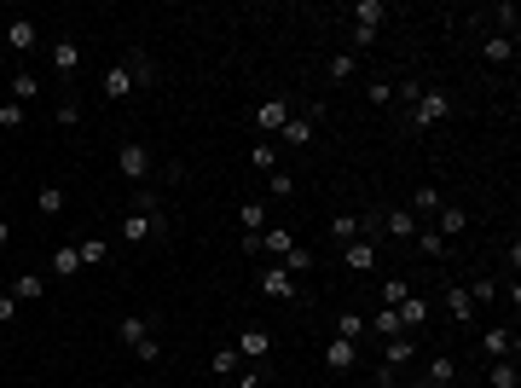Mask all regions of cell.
<instances>
[{
    "label": "cell",
    "instance_id": "obj_53",
    "mask_svg": "<svg viewBox=\"0 0 521 388\" xmlns=\"http://www.w3.org/2000/svg\"><path fill=\"white\" fill-rule=\"evenodd\" d=\"M0 198H6V180H0Z\"/></svg>",
    "mask_w": 521,
    "mask_h": 388
},
{
    "label": "cell",
    "instance_id": "obj_17",
    "mask_svg": "<svg viewBox=\"0 0 521 388\" xmlns=\"http://www.w3.org/2000/svg\"><path fill=\"white\" fill-rule=\"evenodd\" d=\"M354 366H359V342H342V336H330V342H325V371H330V377H347Z\"/></svg>",
    "mask_w": 521,
    "mask_h": 388
},
{
    "label": "cell",
    "instance_id": "obj_40",
    "mask_svg": "<svg viewBox=\"0 0 521 388\" xmlns=\"http://www.w3.org/2000/svg\"><path fill=\"white\" fill-rule=\"evenodd\" d=\"M354 23H371V30H382V18H389V6L382 0H354V12H347Z\"/></svg>",
    "mask_w": 521,
    "mask_h": 388
},
{
    "label": "cell",
    "instance_id": "obj_31",
    "mask_svg": "<svg viewBox=\"0 0 521 388\" xmlns=\"http://www.w3.org/2000/svg\"><path fill=\"white\" fill-rule=\"evenodd\" d=\"M446 209V198H440V186H417L412 191V215L423 221V215H440Z\"/></svg>",
    "mask_w": 521,
    "mask_h": 388
},
{
    "label": "cell",
    "instance_id": "obj_52",
    "mask_svg": "<svg viewBox=\"0 0 521 388\" xmlns=\"http://www.w3.org/2000/svg\"><path fill=\"white\" fill-rule=\"evenodd\" d=\"M412 388H434V383H429V377H423V383H412Z\"/></svg>",
    "mask_w": 521,
    "mask_h": 388
},
{
    "label": "cell",
    "instance_id": "obj_13",
    "mask_svg": "<svg viewBox=\"0 0 521 388\" xmlns=\"http://www.w3.org/2000/svg\"><path fill=\"white\" fill-rule=\"evenodd\" d=\"M35 46H41V23H35V18H12V23H6V53L30 58Z\"/></svg>",
    "mask_w": 521,
    "mask_h": 388
},
{
    "label": "cell",
    "instance_id": "obj_49",
    "mask_svg": "<svg viewBox=\"0 0 521 388\" xmlns=\"http://www.w3.org/2000/svg\"><path fill=\"white\" fill-rule=\"evenodd\" d=\"M12 319H18V296H12V290H0V331H6Z\"/></svg>",
    "mask_w": 521,
    "mask_h": 388
},
{
    "label": "cell",
    "instance_id": "obj_22",
    "mask_svg": "<svg viewBox=\"0 0 521 388\" xmlns=\"http://www.w3.org/2000/svg\"><path fill=\"white\" fill-rule=\"evenodd\" d=\"M122 64H128V76H133V93L157 81V58H151V53H140V46H128V53H122Z\"/></svg>",
    "mask_w": 521,
    "mask_h": 388
},
{
    "label": "cell",
    "instance_id": "obj_14",
    "mask_svg": "<svg viewBox=\"0 0 521 388\" xmlns=\"http://www.w3.org/2000/svg\"><path fill=\"white\" fill-rule=\"evenodd\" d=\"M290 249H295V232H290V226H278V221L255 238V256H267V261H284Z\"/></svg>",
    "mask_w": 521,
    "mask_h": 388
},
{
    "label": "cell",
    "instance_id": "obj_21",
    "mask_svg": "<svg viewBox=\"0 0 521 388\" xmlns=\"http://www.w3.org/2000/svg\"><path fill=\"white\" fill-rule=\"evenodd\" d=\"M412 359H417V336H389V342H382V366H389V371H406V366H412Z\"/></svg>",
    "mask_w": 521,
    "mask_h": 388
},
{
    "label": "cell",
    "instance_id": "obj_20",
    "mask_svg": "<svg viewBox=\"0 0 521 388\" xmlns=\"http://www.w3.org/2000/svg\"><path fill=\"white\" fill-rule=\"evenodd\" d=\"M238 226H243L250 238H260V232H267V226H272L267 198H243V203H238Z\"/></svg>",
    "mask_w": 521,
    "mask_h": 388
},
{
    "label": "cell",
    "instance_id": "obj_36",
    "mask_svg": "<svg viewBox=\"0 0 521 388\" xmlns=\"http://www.w3.org/2000/svg\"><path fill=\"white\" fill-rule=\"evenodd\" d=\"M250 168L272 174V168H278V139H255V145H250Z\"/></svg>",
    "mask_w": 521,
    "mask_h": 388
},
{
    "label": "cell",
    "instance_id": "obj_30",
    "mask_svg": "<svg viewBox=\"0 0 521 388\" xmlns=\"http://www.w3.org/2000/svg\"><path fill=\"white\" fill-rule=\"evenodd\" d=\"M487 388H521V366H516V359H492V366H487Z\"/></svg>",
    "mask_w": 521,
    "mask_h": 388
},
{
    "label": "cell",
    "instance_id": "obj_19",
    "mask_svg": "<svg viewBox=\"0 0 521 388\" xmlns=\"http://www.w3.org/2000/svg\"><path fill=\"white\" fill-rule=\"evenodd\" d=\"M354 238H371V215H354V209H347V215H337V221H330V244H354Z\"/></svg>",
    "mask_w": 521,
    "mask_h": 388
},
{
    "label": "cell",
    "instance_id": "obj_18",
    "mask_svg": "<svg viewBox=\"0 0 521 388\" xmlns=\"http://www.w3.org/2000/svg\"><path fill=\"white\" fill-rule=\"evenodd\" d=\"M98 93H105V105H122V99H133V76H128V64H110L105 70V81H98Z\"/></svg>",
    "mask_w": 521,
    "mask_h": 388
},
{
    "label": "cell",
    "instance_id": "obj_1",
    "mask_svg": "<svg viewBox=\"0 0 521 388\" xmlns=\"http://www.w3.org/2000/svg\"><path fill=\"white\" fill-rule=\"evenodd\" d=\"M122 244H168V209H163V198L157 191H140V209H128L122 215Z\"/></svg>",
    "mask_w": 521,
    "mask_h": 388
},
{
    "label": "cell",
    "instance_id": "obj_43",
    "mask_svg": "<svg viewBox=\"0 0 521 388\" xmlns=\"http://www.w3.org/2000/svg\"><path fill=\"white\" fill-rule=\"evenodd\" d=\"M278 266H284L290 278H307V273H313V249H302V244H295V249H290V256H284Z\"/></svg>",
    "mask_w": 521,
    "mask_h": 388
},
{
    "label": "cell",
    "instance_id": "obj_16",
    "mask_svg": "<svg viewBox=\"0 0 521 388\" xmlns=\"http://www.w3.org/2000/svg\"><path fill=\"white\" fill-rule=\"evenodd\" d=\"M342 266H347L354 278L377 273V244H371V238H354V244H342Z\"/></svg>",
    "mask_w": 521,
    "mask_h": 388
},
{
    "label": "cell",
    "instance_id": "obj_41",
    "mask_svg": "<svg viewBox=\"0 0 521 388\" xmlns=\"http://www.w3.org/2000/svg\"><path fill=\"white\" fill-rule=\"evenodd\" d=\"M406 296H412V284H406V278H382V284H377V308H400Z\"/></svg>",
    "mask_w": 521,
    "mask_h": 388
},
{
    "label": "cell",
    "instance_id": "obj_5",
    "mask_svg": "<svg viewBox=\"0 0 521 388\" xmlns=\"http://www.w3.org/2000/svg\"><path fill=\"white\" fill-rule=\"evenodd\" d=\"M290 111H295V105L284 99V93H272V99L250 105V128H255V139H278L284 122H290Z\"/></svg>",
    "mask_w": 521,
    "mask_h": 388
},
{
    "label": "cell",
    "instance_id": "obj_37",
    "mask_svg": "<svg viewBox=\"0 0 521 388\" xmlns=\"http://www.w3.org/2000/svg\"><path fill=\"white\" fill-rule=\"evenodd\" d=\"M337 336H342V342H359V336H365V313H359V308H342L337 313Z\"/></svg>",
    "mask_w": 521,
    "mask_h": 388
},
{
    "label": "cell",
    "instance_id": "obj_24",
    "mask_svg": "<svg viewBox=\"0 0 521 388\" xmlns=\"http://www.w3.org/2000/svg\"><path fill=\"white\" fill-rule=\"evenodd\" d=\"M487 18L499 23V30H492V35H504V41H521V12H516V0H499V6H492Z\"/></svg>",
    "mask_w": 521,
    "mask_h": 388
},
{
    "label": "cell",
    "instance_id": "obj_50",
    "mask_svg": "<svg viewBox=\"0 0 521 388\" xmlns=\"http://www.w3.org/2000/svg\"><path fill=\"white\" fill-rule=\"evenodd\" d=\"M504 266H510V278L521 273V238H510V249H504Z\"/></svg>",
    "mask_w": 521,
    "mask_h": 388
},
{
    "label": "cell",
    "instance_id": "obj_10",
    "mask_svg": "<svg viewBox=\"0 0 521 388\" xmlns=\"http://www.w3.org/2000/svg\"><path fill=\"white\" fill-rule=\"evenodd\" d=\"M521 354V336L510 331V325H487V331H481V359H516Z\"/></svg>",
    "mask_w": 521,
    "mask_h": 388
},
{
    "label": "cell",
    "instance_id": "obj_38",
    "mask_svg": "<svg viewBox=\"0 0 521 388\" xmlns=\"http://www.w3.org/2000/svg\"><path fill=\"white\" fill-rule=\"evenodd\" d=\"M325 70H330V81H354V76H359V58L342 46V53H330V58H325Z\"/></svg>",
    "mask_w": 521,
    "mask_h": 388
},
{
    "label": "cell",
    "instance_id": "obj_12",
    "mask_svg": "<svg viewBox=\"0 0 521 388\" xmlns=\"http://www.w3.org/2000/svg\"><path fill=\"white\" fill-rule=\"evenodd\" d=\"M377 232L389 238V244H412L417 215H412V209H382V215H377Z\"/></svg>",
    "mask_w": 521,
    "mask_h": 388
},
{
    "label": "cell",
    "instance_id": "obj_26",
    "mask_svg": "<svg viewBox=\"0 0 521 388\" xmlns=\"http://www.w3.org/2000/svg\"><path fill=\"white\" fill-rule=\"evenodd\" d=\"M423 377L434 388H452L457 383V354H429V371H423Z\"/></svg>",
    "mask_w": 521,
    "mask_h": 388
},
{
    "label": "cell",
    "instance_id": "obj_28",
    "mask_svg": "<svg viewBox=\"0 0 521 388\" xmlns=\"http://www.w3.org/2000/svg\"><path fill=\"white\" fill-rule=\"evenodd\" d=\"M12 296H18V308L23 301H47V278L41 273H18L12 278Z\"/></svg>",
    "mask_w": 521,
    "mask_h": 388
},
{
    "label": "cell",
    "instance_id": "obj_11",
    "mask_svg": "<svg viewBox=\"0 0 521 388\" xmlns=\"http://www.w3.org/2000/svg\"><path fill=\"white\" fill-rule=\"evenodd\" d=\"M394 313H400V331H406V336H423V331H429V319H434V301L412 290V296H406Z\"/></svg>",
    "mask_w": 521,
    "mask_h": 388
},
{
    "label": "cell",
    "instance_id": "obj_48",
    "mask_svg": "<svg viewBox=\"0 0 521 388\" xmlns=\"http://www.w3.org/2000/svg\"><path fill=\"white\" fill-rule=\"evenodd\" d=\"M365 99L377 105V111H389V105H394V81H371V88H365Z\"/></svg>",
    "mask_w": 521,
    "mask_h": 388
},
{
    "label": "cell",
    "instance_id": "obj_7",
    "mask_svg": "<svg viewBox=\"0 0 521 388\" xmlns=\"http://www.w3.org/2000/svg\"><path fill=\"white\" fill-rule=\"evenodd\" d=\"M255 290H260V296H272V301H307V296H302V278H290L278 261H267V266L255 273Z\"/></svg>",
    "mask_w": 521,
    "mask_h": 388
},
{
    "label": "cell",
    "instance_id": "obj_6",
    "mask_svg": "<svg viewBox=\"0 0 521 388\" xmlns=\"http://www.w3.org/2000/svg\"><path fill=\"white\" fill-rule=\"evenodd\" d=\"M151 168H157L151 145H140V139H122V145H116V174H122V180L145 186V180H151Z\"/></svg>",
    "mask_w": 521,
    "mask_h": 388
},
{
    "label": "cell",
    "instance_id": "obj_45",
    "mask_svg": "<svg viewBox=\"0 0 521 388\" xmlns=\"http://www.w3.org/2000/svg\"><path fill=\"white\" fill-rule=\"evenodd\" d=\"M23 122H30V111H23L18 99H6V105H0V128H6V133H18Z\"/></svg>",
    "mask_w": 521,
    "mask_h": 388
},
{
    "label": "cell",
    "instance_id": "obj_4",
    "mask_svg": "<svg viewBox=\"0 0 521 388\" xmlns=\"http://www.w3.org/2000/svg\"><path fill=\"white\" fill-rule=\"evenodd\" d=\"M319 122H325V105H295L290 122H284V133H278V145H284V151H307L313 133H319Z\"/></svg>",
    "mask_w": 521,
    "mask_h": 388
},
{
    "label": "cell",
    "instance_id": "obj_9",
    "mask_svg": "<svg viewBox=\"0 0 521 388\" xmlns=\"http://www.w3.org/2000/svg\"><path fill=\"white\" fill-rule=\"evenodd\" d=\"M232 348H238V359H250V366H272V331L267 325H243Z\"/></svg>",
    "mask_w": 521,
    "mask_h": 388
},
{
    "label": "cell",
    "instance_id": "obj_42",
    "mask_svg": "<svg viewBox=\"0 0 521 388\" xmlns=\"http://www.w3.org/2000/svg\"><path fill=\"white\" fill-rule=\"evenodd\" d=\"M76 256H81V266H105L110 261V244H105V238H81Z\"/></svg>",
    "mask_w": 521,
    "mask_h": 388
},
{
    "label": "cell",
    "instance_id": "obj_32",
    "mask_svg": "<svg viewBox=\"0 0 521 388\" xmlns=\"http://www.w3.org/2000/svg\"><path fill=\"white\" fill-rule=\"evenodd\" d=\"M365 331L389 342V336H400V313H394V308H377V313H371V319H365Z\"/></svg>",
    "mask_w": 521,
    "mask_h": 388
},
{
    "label": "cell",
    "instance_id": "obj_33",
    "mask_svg": "<svg viewBox=\"0 0 521 388\" xmlns=\"http://www.w3.org/2000/svg\"><path fill=\"white\" fill-rule=\"evenodd\" d=\"M481 58H487V64H516V41H504V35H487V41H481Z\"/></svg>",
    "mask_w": 521,
    "mask_h": 388
},
{
    "label": "cell",
    "instance_id": "obj_51",
    "mask_svg": "<svg viewBox=\"0 0 521 388\" xmlns=\"http://www.w3.org/2000/svg\"><path fill=\"white\" fill-rule=\"evenodd\" d=\"M0 249H12V221L0 215Z\"/></svg>",
    "mask_w": 521,
    "mask_h": 388
},
{
    "label": "cell",
    "instance_id": "obj_23",
    "mask_svg": "<svg viewBox=\"0 0 521 388\" xmlns=\"http://www.w3.org/2000/svg\"><path fill=\"white\" fill-rule=\"evenodd\" d=\"M12 99H18L23 111H30V105L41 99V76H35L30 64H18V70H12Z\"/></svg>",
    "mask_w": 521,
    "mask_h": 388
},
{
    "label": "cell",
    "instance_id": "obj_44",
    "mask_svg": "<svg viewBox=\"0 0 521 388\" xmlns=\"http://www.w3.org/2000/svg\"><path fill=\"white\" fill-rule=\"evenodd\" d=\"M53 122H58V128H76V122H81V99H76V93H64V99H58Z\"/></svg>",
    "mask_w": 521,
    "mask_h": 388
},
{
    "label": "cell",
    "instance_id": "obj_27",
    "mask_svg": "<svg viewBox=\"0 0 521 388\" xmlns=\"http://www.w3.org/2000/svg\"><path fill=\"white\" fill-rule=\"evenodd\" d=\"M434 232H440V238H457V232H469V209H457V203H446V209L434 215Z\"/></svg>",
    "mask_w": 521,
    "mask_h": 388
},
{
    "label": "cell",
    "instance_id": "obj_15",
    "mask_svg": "<svg viewBox=\"0 0 521 388\" xmlns=\"http://www.w3.org/2000/svg\"><path fill=\"white\" fill-rule=\"evenodd\" d=\"M440 308H446V319H452V325H464V331H469V325H475V301H469V290L464 284H446V296H440Z\"/></svg>",
    "mask_w": 521,
    "mask_h": 388
},
{
    "label": "cell",
    "instance_id": "obj_39",
    "mask_svg": "<svg viewBox=\"0 0 521 388\" xmlns=\"http://www.w3.org/2000/svg\"><path fill=\"white\" fill-rule=\"evenodd\" d=\"M238 366H243V359H238V348H215V354H209V371H215V377H238Z\"/></svg>",
    "mask_w": 521,
    "mask_h": 388
},
{
    "label": "cell",
    "instance_id": "obj_29",
    "mask_svg": "<svg viewBox=\"0 0 521 388\" xmlns=\"http://www.w3.org/2000/svg\"><path fill=\"white\" fill-rule=\"evenodd\" d=\"M35 209H41V215H47V221H58V215H64V209H70V198H64V186H41V191H35Z\"/></svg>",
    "mask_w": 521,
    "mask_h": 388
},
{
    "label": "cell",
    "instance_id": "obj_8",
    "mask_svg": "<svg viewBox=\"0 0 521 388\" xmlns=\"http://www.w3.org/2000/svg\"><path fill=\"white\" fill-rule=\"evenodd\" d=\"M47 58H53V76L58 81H70V76H76V70H81V35H53V46H47Z\"/></svg>",
    "mask_w": 521,
    "mask_h": 388
},
{
    "label": "cell",
    "instance_id": "obj_46",
    "mask_svg": "<svg viewBox=\"0 0 521 388\" xmlns=\"http://www.w3.org/2000/svg\"><path fill=\"white\" fill-rule=\"evenodd\" d=\"M469 301H475V308L499 301V278H475V284H469Z\"/></svg>",
    "mask_w": 521,
    "mask_h": 388
},
{
    "label": "cell",
    "instance_id": "obj_25",
    "mask_svg": "<svg viewBox=\"0 0 521 388\" xmlns=\"http://www.w3.org/2000/svg\"><path fill=\"white\" fill-rule=\"evenodd\" d=\"M47 273H53V278H76V273H81V256H76V244H58L53 256H47Z\"/></svg>",
    "mask_w": 521,
    "mask_h": 388
},
{
    "label": "cell",
    "instance_id": "obj_3",
    "mask_svg": "<svg viewBox=\"0 0 521 388\" xmlns=\"http://www.w3.org/2000/svg\"><path fill=\"white\" fill-rule=\"evenodd\" d=\"M452 111H457V105H452V93H446V88H417V99L406 105V128L429 133V128H440Z\"/></svg>",
    "mask_w": 521,
    "mask_h": 388
},
{
    "label": "cell",
    "instance_id": "obj_35",
    "mask_svg": "<svg viewBox=\"0 0 521 388\" xmlns=\"http://www.w3.org/2000/svg\"><path fill=\"white\" fill-rule=\"evenodd\" d=\"M412 244H417V256H429V261H440V256H446V238L434 232V226H417Z\"/></svg>",
    "mask_w": 521,
    "mask_h": 388
},
{
    "label": "cell",
    "instance_id": "obj_2",
    "mask_svg": "<svg viewBox=\"0 0 521 388\" xmlns=\"http://www.w3.org/2000/svg\"><path fill=\"white\" fill-rule=\"evenodd\" d=\"M116 336H122V348H128L140 366H157V359H163V342H157V319H145V313H122V319H116Z\"/></svg>",
    "mask_w": 521,
    "mask_h": 388
},
{
    "label": "cell",
    "instance_id": "obj_47",
    "mask_svg": "<svg viewBox=\"0 0 521 388\" xmlns=\"http://www.w3.org/2000/svg\"><path fill=\"white\" fill-rule=\"evenodd\" d=\"M267 371L272 366H250V359H243V366H238V388H267Z\"/></svg>",
    "mask_w": 521,
    "mask_h": 388
},
{
    "label": "cell",
    "instance_id": "obj_34",
    "mask_svg": "<svg viewBox=\"0 0 521 388\" xmlns=\"http://www.w3.org/2000/svg\"><path fill=\"white\" fill-rule=\"evenodd\" d=\"M284 198H295V174L290 168H272L267 174V203H284Z\"/></svg>",
    "mask_w": 521,
    "mask_h": 388
}]
</instances>
